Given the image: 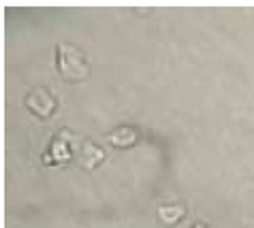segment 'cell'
Returning a JSON list of instances; mask_svg holds the SVG:
<instances>
[{
  "instance_id": "cell-1",
  "label": "cell",
  "mask_w": 254,
  "mask_h": 228,
  "mask_svg": "<svg viewBox=\"0 0 254 228\" xmlns=\"http://www.w3.org/2000/svg\"><path fill=\"white\" fill-rule=\"evenodd\" d=\"M56 64H58L60 77L68 83H79L90 77L86 52L73 43H58L56 45Z\"/></svg>"
},
{
  "instance_id": "cell-2",
  "label": "cell",
  "mask_w": 254,
  "mask_h": 228,
  "mask_svg": "<svg viewBox=\"0 0 254 228\" xmlns=\"http://www.w3.org/2000/svg\"><path fill=\"white\" fill-rule=\"evenodd\" d=\"M73 158V141H70L68 130H60L52 139V143L43 154V165L45 167H56V165H68Z\"/></svg>"
},
{
  "instance_id": "cell-3",
  "label": "cell",
  "mask_w": 254,
  "mask_h": 228,
  "mask_svg": "<svg viewBox=\"0 0 254 228\" xmlns=\"http://www.w3.org/2000/svg\"><path fill=\"white\" fill-rule=\"evenodd\" d=\"M24 103H26L28 109H30L34 115L41 117V119L52 117L54 111H56V107H58V105H56V98L52 96V92H47L45 88H34V90H30L26 94Z\"/></svg>"
},
{
  "instance_id": "cell-4",
  "label": "cell",
  "mask_w": 254,
  "mask_h": 228,
  "mask_svg": "<svg viewBox=\"0 0 254 228\" xmlns=\"http://www.w3.org/2000/svg\"><path fill=\"white\" fill-rule=\"evenodd\" d=\"M103 162H105V149L96 145L94 141H83V145L79 147V165L88 171H94Z\"/></svg>"
},
{
  "instance_id": "cell-5",
  "label": "cell",
  "mask_w": 254,
  "mask_h": 228,
  "mask_svg": "<svg viewBox=\"0 0 254 228\" xmlns=\"http://www.w3.org/2000/svg\"><path fill=\"white\" fill-rule=\"evenodd\" d=\"M107 141L118 149H128L132 145H137L139 132L135 130V128H130V126H118L116 130H111L107 134Z\"/></svg>"
},
{
  "instance_id": "cell-6",
  "label": "cell",
  "mask_w": 254,
  "mask_h": 228,
  "mask_svg": "<svg viewBox=\"0 0 254 228\" xmlns=\"http://www.w3.org/2000/svg\"><path fill=\"white\" fill-rule=\"evenodd\" d=\"M156 216L165 226H175L180 220L186 218V207L184 205H165V207H158Z\"/></svg>"
},
{
  "instance_id": "cell-7",
  "label": "cell",
  "mask_w": 254,
  "mask_h": 228,
  "mask_svg": "<svg viewBox=\"0 0 254 228\" xmlns=\"http://www.w3.org/2000/svg\"><path fill=\"white\" fill-rule=\"evenodd\" d=\"M192 228H207V226H205V224H201V222H196Z\"/></svg>"
}]
</instances>
